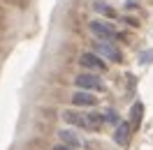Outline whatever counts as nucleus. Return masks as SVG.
Here are the masks:
<instances>
[{"instance_id":"nucleus-6","label":"nucleus","mask_w":153,"mask_h":150,"mask_svg":"<svg viewBox=\"0 0 153 150\" xmlns=\"http://www.w3.org/2000/svg\"><path fill=\"white\" fill-rule=\"evenodd\" d=\"M58 139H60V146H67L70 150L81 146V139L76 136L74 132H70V129H58Z\"/></svg>"},{"instance_id":"nucleus-2","label":"nucleus","mask_w":153,"mask_h":150,"mask_svg":"<svg viewBox=\"0 0 153 150\" xmlns=\"http://www.w3.org/2000/svg\"><path fill=\"white\" fill-rule=\"evenodd\" d=\"M74 83H76V88L84 90V93H86V90H97V93L105 90V83H102L97 76H93V74H79L74 79Z\"/></svg>"},{"instance_id":"nucleus-11","label":"nucleus","mask_w":153,"mask_h":150,"mask_svg":"<svg viewBox=\"0 0 153 150\" xmlns=\"http://www.w3.org/2000/svg\"><path fill=\"white\" fill-rule=\"evenodd\" d=\"M86 122H88V129H100L105 125V118L97 115V113H88L86 115Z\"/></svg>"},{"instance_id":"nucleus-8","label":"nucleus","mask_w":153,"mask_h":150,"mask_svg":"<svg viewBox=\"0 0 153 150\" xmlns=\"http://www.w3.org/2000/svg\"><path fill=\"white\" fill-rule=\"evenodd\" d=\"M95 97L91 93H84V90H76L74 95H72V104L74 106H95Z\"/></svg>"},{"instance_id":"nucleus-9","label":"nucleus","mask_w":153,"mask_h":150,"mask_svg":"<svg viewBox=\"0 0 153 150\" xmlns=\"http://www.w3.org/2000/svg\"><path fill=\"white\" fill-rule=\"evenodd\" d=\"M93 10H95L97 14H102V16H107V19H116V12L111 10L109 5H107L105 0H95V2H93Z\"/></svg>"},{"instance_id":"nucleus-1","label":"nucleus","mask_w":153,"mask_h":150,"mask_svg":"<svg viewBox=\"0 0 153 150\" xmlns=\"http://www.w3.org/2000/svg\"><path fill=\"white\" fill-rule=\"evenodd\" d=\"M88 28H91V32H93L97 39H102V42H107V44H109L111 39L118 37V30H116L111 23H105V21H91Z\"/></svg>"},{"instance_id":"nucleus-7","label":"nucleus","mask_w":153,"mask_h":150,"mask_svg":"<svg viewBox=\"0 0 153 150\" xmlns=\"http://www.w3.org/2000/svg\"><path fill=\"white\" fill-rule=\"evenodd\" d=\"M63 120L70 122V125H74V127H79V129H88L86 115H81V113H76V111H65L63 113Z\"/></svg>"},{"instance_id":"nucleus-13","label":"nucleus","mask_w":153,"mask_h":150,"mask_svg":"<svg viewBox=\"0 0 153 150\" xmlns=\"http://www.w3.org/2000/svg\"><path fill=\"white\" fill-rule=\"evenodd\" d=\"M53 150H70L67 146H53Z\"/></svg>"},{"instance_id":"nucleus-3","label":"nucleus","mask_w":153,"mask_h":150,"mask_svg":"<svg viewBox=\"0 0 153 150\" xmlns=\"http://www.w3.org/2000/svg\"><path fill=\"white\" fill-rule=\"evenodd\" d=\"M130 134H132V127H130V122L121 120L116 125L114 129V141L116 146H121V148H128V143H130Z\"/></svg>"},{"instance_id":"nucleus-5","label":"nucleus","mask_w":153,"mask_h":150,"mask_svg":"<svg viewBox=\"0 0 153 150\" xmlns=\"http://www.w3.org/2000/svg\"><path fill=\"white\" fill-rule=\"evenodd\" d=\"M95 53H97L100 58L105 56L107 60H114V62H118V60H121V53H118V49L111 46V44H107V42H97V44H95Z\"/></svg>"},{"instance_id":"nucleus-4","label":"nucleus","mask_w":153,"mask_h":150,"mask_svg":"<svg viewBox=\"0 0 153 150\" xmlns=\"http://www.w3.org/2000/svg\"><path fill=\"white\" fill-rule=\"evenodd\" d=\"M79 65H81V67H88V69H95V72H105V69H107V62L97 56V53H91V51L79 58Z\"/></svg>"},{"instance_id":"nucleus-12","label":"nucleus","mask_w":153,"mask_h":150,"mask_svg":"<svg viewBox=\"0 0 153 150\" xmlns=\"http://www.w3.org/2000/svg\"><path fill=\"white\" fill-rule=\"evenodd\" d=\"M107 120L111 122V125H114V127H116V125H118V122H121V120H118V115H116V113L111 111V109H107Z\"/></svg>"},{"instance_id":"nucleus-10","label":"nucleus","mask_w":153,"mask_h":150,"mask_svg":"<svg viewBox=\"0 0 153 150\" xmlns=\"http://www.w3.org/2000/svg\"><path fill=\"white\" fill-rule=\"evenodd\" d=\"M142 115H144V106H142V102H137L132 106V122H130V127L134 132L139 129V125H142Z\"/></svg>"}]
</instances>
